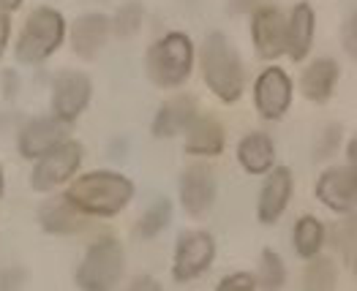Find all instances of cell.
<instances>
[{
	"instance_id": "cell-7",
	"label": "cell",
	"mask_w": 357,
	"mask_h": 291,
	"mask_svg": "<svg viewBox=\"0 0 357 291\" xmlns=\"http://www.w3.org/2000/svg\"><path fill=\"white\" fill-rule=\"evenodd\" d=\"M90 98H93V82L88 74L82 71H60L52 82V109L60 120L74 123L77 117L88 109Z\"/></svg>"
},
{
	"instance_id": "cell-28",
	"label": "cell",
	"mask_w": 357,
	"mask_h": 291,
	"mask_svg": "<svg viewBox=\"0 0 357 291\" xmlns=\"http://www.w3.org/2000/svg\"><path fill=\"white\" fill-rule=\"evenodd\" d=\"M338 139H341V125H328V128H325V134H322V139H319V145H317L314 158H317V161H322V158L333 155V152H335V147H338Z\"/></svg>"
},
{
	"instance_id": "cell-23",
	"label": "cell",
	"mask_w": 357,
	"mask_h": 291,
	"mask_svg": "<svg viewBox=\"0 0 357 291\" xmlns=\"http://www.w3.org/2000/svg\"><path fill=\"white\" fill-rule=\"evenodd\" d=\"M325 245V226L314 218L305 215L295 223V251L303 259H311L314 253H319V248Z\"/></svg>"
},
{
	"instance_id": "cell-37",
	"label": "cell",
	"mask_w": 357,
	"mask_h": 291,
	"mask_svg": "<svg viewBox=\"0 0 357 291\" xmlns=\"http://www.w3.org/2000/svg\"><path fill=\"white\" fill-rule=\"evenodd\" d=\"M0 196H3V166H0Z\"/></svg>"
},
{
	"instance_id": "cell-18",
	"label": "cell",
	"mask_w": 357,
	"mask_h": 291,
	"mask_svg": "<svg viewBox=\"0 0 357 291\" xmlns=\"http://www.w3.org/2000/svg\"><path fill=\"white\" fill-rule=\"evenodd\" d=\"M197 115V101L191 95H175L172 101H167L158 115L153 120V136L158 139H172L188 128V123Z\"/></svg>"
},
{
	"instance_id": "cell-8",
	"label": "cell",
	"mask_w": 357,
	"mask_h": 291,
	"mask_svg": "<svg viewBox=\"0 0 357 291\" xmlns=\"http://www.w3.org/2000/svg\"><path fill=\"white\" fill-rule=\"evenodd\" d=\"M215 256V242L208 232H188L180 237L175 264H172V278L178 283H185L197 275H202Z\"/></svg>"
},
{
	"instance_id": "cell-16",
	"label": "cell",
	"mask_w": 357,
	"mask_h": 291,
	"mask_svg": "<svg viewBox=\"0 0 357 291\" xmlns=\"http://www.w3.org/2000/svg\"><path fill=\"white\" fill-rule=\"evenodd\" d=\"M292 199V172L287 166H278L273 169L262 185V194H259V204H257V215L262 223H275L284 210L289 207Z\"/></svg>"
},
{
	"instance_id": "cell-12",
	"label": "cell",
	"mask_w": 357,
	"mask_h": 291,
	"mask_svg": "<svg viewBox=\"0 0 357 291\" xmlns=\"http://www.w3.org/2000/svg\"><path fill=\"white\" fill-rule=\"evenodd\" d=\"M215 202V177L213 169L205 164H197V166H188L183 175H180V204L188 215L199 218L205 215L210 207Z\"/></svg>"
},
{
	"instance_id": "cell-1",
	"label": "cell",
	"mask_w": 357,
	"mask_h": 291,
	"mask_svg": "<svg viewBox=\"0 0 357 291\" xmlns=\"http://www.w3.org/2000/svg\"><path fill=\"white\" fill-rule=\"evenodd\" d=\"M66 196L88 215L112 218L134 199V182L118 172H88L71 182Z\"/></svg>"
},
{
	"instance_id": "cell-33",
	"label": "cell",
	"mask_w": 357,
	"mask_h": 291,
	"mask_svg": "<svg viewBox=\"0 0 357 291\" xmlns=\"http://www.w3.org/2000/svg\"><path fill=\"white\" fill-rule=\"evenodd\" d=\"M8 33H11V19H8V14H0V58H3V52H6Z\"/></svg>"
},
{
	"instance_id": "cell-24",
	"label": "cell",
	"mask_w": 357,
	"mask_h": 291,
	"mask_svg": "<svg viewBox=\"0 0 357 291\" xmlns=\"http://www.w3.org/2000/svg\"><path fill=\"white\" fill-rule=\"evenodd\" d=\"M169 218H172V202H169V199H155V202L145 210V215L139 218L137 234L145 237V239H153L155 234H161L169 226Z\"/></svg>"
},
{
	"instance_id": "cell-36",
	"label": "cell",
	"mask_w": 357,
	"mask_h": 291,
	"mask_svg": "<svg viewBox=\"0 0 357 291\" xmlns=\"http://www.w3.org/2000/svg\"><path fill=\"white\" fill-rule=\"evenodd\" d=\"M347 155H349V166H355V158H357V139H349V150H347Z\"/></svg>"
},
{
	"instance_id": "cell-10",
	"label": "cell",
	"mask_w": 357,
	"mask_h": 291,
	"mask_svg": "<svg viewBox=\"0 0 357 291\" xmlns=\"http://www.w3.org/2000/svg\"><path fill=\"white\" fill-rule=\"evenodd\" d=\"M319 202L333 212H355L357 202V172L355 166H335L328 169L317 182Z\"/></svg>"
},
{
	"instance_id": "cell-13",
	"label": "cell",
	"mask_w": 357,
	"mask_h": 291,
	"mask_svg": "<svg viewBox=\"0 0 357 291\" xmlns=\"http://www.w3.org/2000/svg\"><path fill=\"white\" fill-rule=\"evenodd\" d=\"M66 120L55 117H36L30 120L28 125H22L20 131V139H17V147H20V155L25 158H41L47 150H52L55 145H60L66 139Z\"/></svg>"
},
{
	"instance_id": "cell-34",
	"label": "cell",
	"mask_w": 357,
	"mask_h": 291,
	"mask_svg": "<svg viewBox=\"0 0 357 291\" xmlns=\"http://www.w3.org/2000/svg\"><path fill=\"white\" fill-rule=\"evenodd\" d=\"M137 289H145V291H158L161 286L153 281V278H137L134 283H131V291H137Z\"/></svg>"
},
{
	"instance_id": "cell-4",
	"label": "cell",
	"mask_w": 357,
	"mask_h": 291,
	"mask_svg": "<svg viewBox=\"0 0 357 291\" xmlns=\"http://www.w3.org/2000/svg\"><path fill=\"white\" fill-rule=\"evenodd\" d=\"M66 36V22L55 8H36L25 22V30L17 41V60L22 65H36L41 60H47Z\"/></svg>"
},
{
	"instance_id": "cell-32",
	"label": "cell",
	"mask_w": 357,
	"mask_h": 291,
	"mask_svg": "<svg viewBox=\"0 0 357 291\" xmlns=\"http://www.w3.org/2000/svg\"><path fill=\"white\" fill-rule=\"evenodd\" d=\"M17 88H20L17 74H14V71H3V95H6L8 101L17 95Z\"/></svg>"
},
{
	"instance_id": "cell-30",
	"label": "cell",
	"mask_w": 357,
	"mask_h": 291,
	"mask_svg": "<svg viewBox=\"0 0 357 291\" xmlns=\"http://www.w3.org/2000/svg\"><path fill=\"white\" fill-rule=\"evenodd\" d=\"M28 281V272L22 267H8L0 269V289H22Z\"/></svg>"
},
{
	"instance_id": "cell-21",
	"label": "cell",
	"mask_w": 357,
	"mask_h": 291,
	"mask_svg": "<svg viewBox=\"0 0 357 291\" xmlns=\"http://www.w3.org/2000/svg\"><path fill=\"white\" fill-rule=\"evenodd\" d=\"M238 161L248 175H265L275 164V145L268 134H248L238 145Z\"/></svg>"
},
{
	"instance_id": "cell-31",
	"label": "cell",
	"mask_w": 357,
	"mask_h": 291,
	"mask_svg": "<svg viewBox=\"0 0 357 291\" xmlns=\"http://www.w3.org/2000/svg\"><path fill=\"white\" fill-rule=\"evenodd\" d=\"M355 28H357V14L352 11L349 17H347V22H344V49H347V55L355 60L357 58V44H355Z\"/></svg>"
},
{
	"instance_id": "cell-9",
	"label": "cell",
	"mask_w": 357,
	"mask_h": 291,
	"mask_svg": "<svg viewBox=\"0 0 357 291\" xmlns=\"http://www.w3.org/2000/svg\"><path fill=\"white\" fill-rule=\"evenodd\" d=\"M254 101H257V109L265 120H281L292 104L289 74L284 68H275V65L262 71V77L257 79V88H254Z\"/></svg>"
},
{
	"instance_id": "cell-17",
	"label": "cell",
	"mask_w": 357,
	"mask_h": 291,
	"mask_svg": "<svg viewBox=\"0 0 357 291\" xmlns=\"http://www.w3.org/2000/svg\"><path fill=\"white\" fill-rule=\"evenodd\" d=\"M227 134L224 125L210 115H194L185 128V152L188 155H218L224 150Z\"/></svg>"
},
{
	"instance_id": "cell-2",
	"label": "cell",
	"mask_w": 357,
	"mask_h": 291,
	"mask_svg": "<svg viewBox=\"0 0 357 291\" xmlns=\"http://www.w3.org/2000/svg\"><path fill=\"white\" fill-rule=\"evenodd\" d=\"M199 65L208 88L227 104L238 101L243 95V63H240L238 49L224 33H210L199 47Z\"/></svg>"
},
{
	"instance_id": "cell-26",
	"label": "cell",
	"mask_w": 357,
	"mask_h": 291,
	"mask_svg": "<svg viewBox=\"0 0 357 291\" xmlns=\"http://www.w3.org/2000/svg\"><path fill=\"white\" fill-rule=\"evenodd\" d=\"M259 267H262V275H259V283L262 289H281L284 281H287V269H284V262L275 251H262V259H259Z\"/></svg>"
},
{
	"instance_id": "cell-29",
	"label": "cell",
	"mask_w": 357,
	"mask_h": 291,
	"mask_svg": "<svg viewBox=\"0 0 357 291\" xmlns=\"http://www.w3.org/2000/svg\"><path fill=\"white\" fill-rule=\"evenodd\" d=\"M251 289H257V278L248 275V272L227 275V278L218 283V291H251Z\"/></svg>"
},
{
	"instance_id": "cell-6",
	"label": "cell",
	"mask_w": 357,
	"mask_h": 291,
	"mask_svg": "<svg viewBox=\"0 0 357 291\" xmlns=\"http://www.w3.org/2000/svg\"><path fill=\"white\" fill-rule=\"evenodd\" d=\"M79 164H82V145L79 142H71V139H63L60 145L47 150L36 161L33 175H30L33 191L47 194V191L58 188L60 182H66L68 177L79 169Z\"/></svg>"
},
{
	"instance_id": "cell-5",
	"label": "cell",
	"mask_w": 357,
	"mask_h": 291,
	"mask_svg": "<svg viewBox=\"0 0 357 291\" xmlns=\"http://www.w3.org/2000/svg\"><path fill=\"white\" fill-rule=\"evenodd\" d=\"M123 245L115 237H101L90 245L77 269V286L82 291H109L123 278Z\"/></svg>"
},
{
	"instance_id": "cell-3",
	"label": "cell",
	"mask_w": 357,
	"mask_h": 291,
	"mask_svg": "<svg viewBox=\"0 0 357 291\" xmlns=\"http://www.w3.org/2000/svg\"><path fill=\"white\" fill-rule=\"evenodd\" d=\"M194 65V44L185 33H169L145 55V71L155 88H180Z\"/></svg>"
},
{
	"instance_id": "cell-20",
	"label": "cell",
	"mask_w": 357,
	"mask_h": 291,
	"mask_svg": "<svg viewBox=\"0 0 357 291\" xmlns=\"http://www.w3.org/2000/svg\"><path fill=\"white\" fill-rule=\"evenodd\" d=\"M314 8L298 3L287 19V52L292 60H303L314 47Z\"/></svg>"
},
{
	"instance_id": "cell-35",
	"label": "cell",
	"mask_w": 357,
	"mask_h": 291,
	"mask_svg": "<svg viewBox=\"0 0 357 291\" xmlns=\"http://www.w3.org/2000/svg\"><path fill=\"white\" fill-rule=\"evenodd\" d=\"M20 3H22V0H0V11H3V14L17 11V8H20Z\"/></svg>"
},
{
	"instance_id": "cell-22",
	"label": "cell",
	"mask_w": 357,
	"mask_h": 291,
	"mask_svg": "<svg viewBox=\"0 0 357 291\" xmlns=\"http://www.w3.org/2000/svg\"><path fill=\"white\" fill-rule=\"evenodd\" d=\"M338 283V269L328 256H311L303 272V286L308 291H330Z\"/></svg>"
},
{
	"instance_id": "cell-11",
	"label": "cell",
	"mask_w": 357,
	"mask_h": 291,
	"mask_svg": "<svg viewBox=\"0 0 357 291\" xmlns=\"http://www.w3.org/2000/svg\"><path fill=\"white\" fill-rule=\"evenodd\" d=\"M251 36L257 55L265 60H275L287 52V17L278 8H259L251 22Z\"/></svg>"
},
{
	"instance_id": "cell-15",
	"label": "cell",
	"mask_w": 357,
	"mask_h": 291,
	"mask_svg": "<svg viewBox=\"0 0 357 291\" xmlns=\"http://www.w3.org/2000/svg\"><path fill=\"white\" fill-rule=\"evenodd\" d=\"M109 30H112V25H109L107 14L90 11V14L77 17V22L71 25V49L82 60H96L107 44Z\"/></svg>"
},
{
	"instance_id": "cell-27",
	"label": "cell",
	"mask_w": 357,
	"mask_h": 291,
	"mask_svg": "<svg viewBox=\"0 0 357 291\" xmlns=\"http://www.w3.org/2000/svg\"><path fill=\"white\" fill-rule=\"evenodd\" d=\"M333 245L341 251L347 267L355 272V218H352V212H349V218L344 223H338L333 229Z\"/></svg>"
},
{
	"instance_id": "cell-25",
	"label": "cell",
	"mask_w": 357,
	"mask_h": 291,
	"mask_svg": "<svg viewBox=\"0 0 357 291\" xmlns=\"http://www.w3.org/2000/svg\"><path fill=\"white\" fill-rule=\"evenodd\" d=\"M142 14H145V8H142V3H139V0L123 3L118 11H115V17L109 19V25H112V30L118 33L120 38L137 36L139 28H142Z\"/></svg>"
},
{
	"instance_id": "cell-19",
	"label": "cell",
	"mask_w": 357,
	"mask_h": 291,
	"mask_svg": "<svg viewBox=\"0 0 357 291\" xmlns=\"http://www.w3.org/2000/svg\"><path fill=\"white\" fill-rule=\"evenodd\" d=\"M338 82V63L333 58H317L300 77L303 95L314 104H325Z\"/></svg>"
},
{
	"instance_id": "cell-14",
	"label": "cell",
	"mask_w": 357,
	"mask_h": 291,
	"mask_svg": "<svg viewBox=\"0 0 357 291\" xmlns=\"http://www.w3.org/2000/svg\"><path fill=\"white\" fill-rule=\"evenodd\" d=\"M38 223L50 234H77L88 226V212L79 210L66 194L52 196L38 207Z\"/></svg>"
}]
</instances>
